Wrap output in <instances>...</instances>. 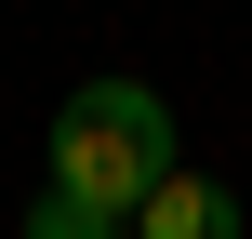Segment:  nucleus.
Listing matches in <instances>:
<instances>
[{"mask_svg": "<svg viewBox=\"0 0 252 239\" xmlns=\"http://www.w3.org/2000/svg\"><path fill=\"white\" fill-rule=\"evenodd\" d=\"M13 239H133V213H106V200H80V186H40Z\"/></svg>", "mask_w": 252, "mask_h": 239, "instance_id": "7ed1b4c3", "label": "nucleus"}, {"mask_svg": "<svg viewBox=\"0 0 252 239\" xmlns=\"http://www.w3.org/2000/svg\"><path fill=\"white\" fill-rule=\"evenodd\" d=\"M159 173H173V106H159L146 80H80V93L53 106V186L133 213Z\"/></svg>", "mask_w": 252, "mask_h": 239, "instance_id": "f257e3e1", "label": "nucleus"}, {"mask_svg": "<svg viewBox=\"0 0 252 239\" xmlns=\"http://www.w3.org/2000/svg\"><path fill=\"white\" fill-rule=\"evenodd\" d=\"M133 239H239V200H226L213 173H186V160H173V173L133 200Z\"/></svg>", "mask_w": 252, "mask_h": 239, "instance_id": "f03ea898", "label": "nucleus"}]
</instances>
